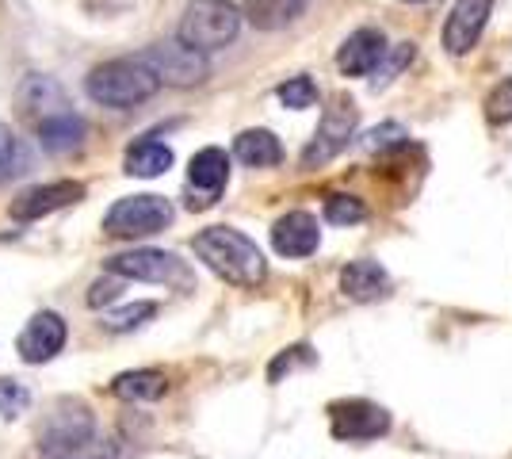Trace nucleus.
<instances>
[{"mask_svg":"<svg viewBox=\"0 0 512 459\" xmlns=\"http://www.w3.org/2000/svg\"><path fill=\"white\" fill-rule=\"evenodd\" d=\"M195 257L211 268L218 280L234 287H256L268 276V261L253 238H245L234 226H211L192 241Z\"/></svg>","mask_w":512,"mask_h":459,"instance_id":"f257e3e1","label":"nucleus"},{"mask_svg":"<svg viewBox=\"0 0 512 459\" xmlns=\"http://www.w3.org/2000/svg\"><path fill=\"white\" fill-rule=\"evenodd\" d=\"M161 88V77L153 73V66L138 54V58H115V62H104L88 73L85 92L88 100L104 104V108L127 111L146 104L153 92Z\"/></svg>","mask_w":512,"mask_h":459,"instance_id":"f03ea898","label":"nucleus"},{"mask_svg":"<svg viewBox=\"0 0 512 459\" xmlns=\"http://www.w3.org/2000/svg\"><path fill=\"white\" fill-rule=\"evenodd\" d=\"M241 16L230 0H192L180 16V27H176V39H184L188 46L211 54V50H222L237 39L241 31Z\"/></svg>","mask_w":512,"mask_h":459,"instance_id":"7ed1b4c3","label":"nucleus"},{"mask_svg":"<svg viewBox=\"0 0 512 459\" xmlns=\"http://www.w3.org/2000/svg\"><path fill=\"white\" fill-rule=\"evenodd\" d=\"M172 203L165 196H123L111 203V211L104 215V230L111 238H150L161 234L172 222Z\"/></svg>","mask_w":512,"mask_h":459,"instance_id":"20e7f679","label":"nucleus"},{"mask_svg":"<svg viewBox=\"0 0 512 459\" xmlns=\"http://www.w3.org/2000/svg\"><path fill=\"white\" fill-rule=\"evenodd\" d=\"M356 123H360L356 104H352L348 96H333L329 108H325V115H321L318 131H314V138H310V146L302 150V165H306V169H318V165H325V161H333V157L352 142Z\"/></svg>","mask_w":512,"mask_h":459,"instance_id":"39448f33","label":"nucleus"},{"mask_svg":"<svg viewBox=\"0 0 512 459\" xmlns=\"http://www.w3.org/2000/svg\"><path fill=\"white\" fill-rule=\"evenodd\" d=\"M142 58L153 66V73L161 77V85H199V81H207V58H203V50H195L188 46L184 39H165V43L150 46V50H142Z\"/></svg>","mask_w":512,"mask_h":459,"instance_id":"423d86ee","label":"nucleus"},{"mask_svg":"<svg viewBox=\"0 0 512 459\" xmlns=\"http://www.w3.org/2000/svg\"><path fill=\"white\" fill-rule=\"evenodd\" d=\"M107 272H119L127 280H146V284H188V268L176 253L165 249H130L115 253L104 261Z\"/></svg>","mask_w":512,"mask_h":459,"instance_id":"0eeeda50","label":"nucleus"},{"mask_svg":"<svg viewBox=\"0 0 512 459\" xmlns=\"http://www.w3.org/2000/svg\"><path fill=\"white\" fill-rule=\"evenodd\" d=\"M329 429L337 440H375L390 429V414L375 402L348 398V402H337L329 410Z\"/></svg>","mask_w":512,"mask_h":459,"instance_id":"6e6552de","label":"nucleus"},{"mask_svg":"<svg viewBox=\"0 0 512 459\" xmlns=\"http://www.w3.org/2000/svg\"><path fill=\"white\" fill-rule=\"evenodd\" d=\"M85 199V184L81 180H54V184H35L27 188L20 199H12V219L16 222H39L62 207H73Z\"/></svg>","mask_w":512,"mask_h":459,"instance_id":"1a4fd4ad","label":"nucleus"},{"mask_svg":"<svg viewBox=\"0 0 512 459\" xmlns=\"http://www.w3.org/2000/svg\"><path fill=\"white\" fill-rule=\"evenodd\" d=\"M65 337H69V329H65L62 314L39 310V314L23 326L20 341H16V352H20L23 364H46V360H54V356L65 349Z\"/></svg>","mask_w":512,"mask_h":459,"instance_id":"9d476101","label":"nucleus"},{"mask_svg":"<svg viewBox=\"0 0 512 459\" xmlns=\"http://www.w3.org/2000/svg\"><path fill=\"white\" fill-rule=\"evenodd\" d=\"M226 180H230V157H226V150H218V146L199 150L192 157V165H188V188H192L188 207H192V211L211 207L214 199L222 196Z\"/></svg>","mask_w":512,"mask_h":459,"instance_id":"9b49d317","label":"nucleus"},{"mask_svg":"<svg viewBox=\"0 0 512 459\" xmlns=\"http://www.w3.org/2000/svg\"><path fill=\"white\" fill-rule=\"evenodd\" d=\"M493 0H455L448 23H444V50L463 58L474 50V43L482 39L486 31V20H490Z\"/></svg>","mask_w":512,"mask_h":459,"instance_id":"f8f14e48","label":"nucleus"},{"mask_svg":"<svg viewBox=\"0 0 512 459\" xmlns=\"http://www.w3.org/2000/svg\"><path fill=\"white\" fill-rule=\"evenodd\" d=\"M386 35L383 31H375V27H360V31H352L344 46L337 50V69H341L344 77H367V73H375V69L383 66L386 58Z\"/></svg>","mask_w":512,"mask_h":459,"instance_id":"ddd939ff","label":"nucleus"},{"mask_svg":"<svg viewBox=\"0 0 512 459\" xmlns=\"http://www.w3.org/2000/svg\"><path fill=\"white\" fill-rule=\"evenodd\" d=\"M318 241H321V230H318V219L310 211H287L272 226V249H276L279 257H291V261L310 257L318 249Z\"/></svg>","mask_w":512,"mask_h":459,"instance_id":"4468645a","label":"nucleus"},{"mask_svg":"<svg viewBox=\"0 0 512 459\" xmlns=\"http://www.w3.org/2000/svg\"><path fill=\"white\" fill-rule=\"evenodd\" d=\"M341 291L352 303H375L390 295V276L379 261H352L341 272Z\"/></svg>","mask_w":512,"mask_h":459,"instance_id":"2eb2a0df","label":"nucleus"},{"mask_svg":"<svg viewBox=\"0 0 512 459\" xmlns=\"http://www.w3.org/2000/svg\"><path fill=\"white\" fill-rule=\"evenodd\" d=\"M35 134H39V142H43L46 153H69L85 142L88 127L73 108H62V111H54V115H46V119H39V123H35Z\"/></svg>","mask_w":512,"mask_h":459,"instance_id":"dca6fc26","label":"nucleus"},{"mask_svg":"<svg viewBox=\"0 0 512 459\" xmlns=\"http://www.w3.org/2000/svg\"><path fill=\"white\" fill-rule=\"evenodd\" d=\"M39 456L43 459H119V444L111 437H104L100 429H88L81 437L50 444V448H39Z\"/></svg>","mask_w":512,"mask_h":459,"instance_id":"f3484780","label":"nucleus"},{"mask_svg":"<svg viewBox=\"0 0 512 459\" xmlns=\"http://www.w3.org/2000/svg\"><path fill=\"white\" fill-rule=\"evenodd\" d=\"M111 394L123 402H157L169 394V379L157 368H138V372H123L111 379Z\"/></svg>","mask_w":512,"mask_h":459,"instance_id":"a211bd4d","label":"nucleus"},{"mask_svg":"<svg viewBox=\"0 0 512 459\" xmlns=\"http://www.w3.org/2000/svg\"><path fill=\"white\" fill-rule=\"evenodd\" d=\"M234 157L241 165H249V169H272L283 161V146H279V138L272 131H241L234 142Z\"/></svg>","mask_w":512,"mask_h":459,"instance_id":"6ab92c4d","label":"nucleus"},{"mask_svg":"<svg viewBox=\"0 0 512 459\" xmlns=\"http://www.w3.org/2000/svg\"><path fill=\"white\" fill-rule=\"evenodd\" d=\"M123 169L130 176H142V180H153V176L169 173L172 169V150L165 142H157V138H142V142H134L123 157Z\"/></svg>","mask_w":512,"mask_h":459,"instance_id":"aec40b11","label":"nucleus"},{"mask_svg":"<svg viewBox=\"0 0 512 459\" xmlns=\"http://www.w3.org/2000/svg\"><path fill=\"white\" fill-rule=\"evenodd\" d=\"M306 8V0H245V20L256 31H279L287 23H295Z\"/></svg>","mask_w":512,"mask_h":459,"instance_id":"412c9836","label":"nucleus"},{"mask_svg":"<svg viewBox=\"0 0 512 459\" xmlns=\"http://www.w3.org/2000/svg\"><path fill=\"white\" fill-rule=\"evenodd\" d=\"M367 219V207H363L356 196H325V222H333V226H356V222Z\"/></svg>","mask_w":512,"mask_h":459,"instance_id":"4be33fe9","label":"nucleus"},{"mask_svg":"<svg viewBox=\"0 0 512 459\" xmlns=\"http://www.w3.org/2000/svg\"><path fill=\"white\" fill-rule=\"evenodd\" d=\"M276 96H279V104L283 108H314L318 104V85L310 81V77H291V81H283V85L276 88Z\"/></svg>","mask_w":512,"mask_h":459,"instance_id":"5701e85b","label":"nucleus"},{"mask_svg":"<svg viewBox=\"0 0 512 459\" xmlns=\"http://www.w3.org/2000/svg\"><path fill=\"white\" fill-rule=\"evenodd\" d=\"M153 314H157V303L123 306V310H111V314H104V329H111V333H130V329H138L142 322H150Z\"/></svg>","mask_w":512,"mask_h":459,"instance_id":"b1692460","label":"nucleus"},{"mask_svg":"<svg viewBox=\"0 0 512 459\" xmlns=\"http://www.w3.org/2000/svg\"><path fill=\"white\" fill-rule=\"evenodd\" d=\"M23 165H27V153H23L20 138L0 123V180L23 173Z\"/></svg>","mask_w":512,"mask_h":459,"instance_id":"393cba45","label":"nucleus"},{"mask_svg":"<svg viewBox=\"0 0 512 459\" xmlns=\"http://www.w3.org/2000/svg\"><path fill=\"white\" fill-rule=\"evenodd\" d=\"M486 119H490L493 127H505V123H512V77L497 81V85H493V92L486 96Z\"/></svg>","mask_w":512,"mask_h":459,"instance_id":"a878e982","label":"nucleus"},{"mask_svg":"<svg viewBox=\"0 0 512 459\" xmlns=\"http://www.w3.org/2000/svg\"><path fill=\"white\" fill-rule=\"evenodd\" d=\"M27 406H31V391L23 387L20 379H0V417L12 421V417H20Z\"/></svg>","mask_w":512,"mask_h":459,"instance_id":"bb28decb","label":"nucleus"},{"mask_svg":"<svg viewBox=\"0 0 512 459\" xmlns=\"http://www.w3.org/2000/svg\"><path fill=\"white\" fill-rule=\"evenodd\" d=\"M123 287H127V276H119V272H107V276H100L96 284L88 287V306H92V310H100V306L115 303Z\"/></svg>","mask_w":512,"mask_h":459,"instance_id":"cd10ccee","label":"nucleus"},{"mask_svg":"<svg viewBox=\"0 0 512 459\" xmlns=\"http://www.w3.org/2000/svg\"><path fill=\"white\" fill-rule=\"evenodd\" d=\"M409 62H413V43H398V46H394V54H390V58H383V66L375 69V73H379V77H375V88H383L386 81H394V77H398Z\"/></svg>","mask_w":512,"mask_h":459,"instance_id":"c85d7f7f","label":"nucleus"},{"mask_svg":"<svg viewBox=\"0 0 512 459\" xmlns=\"http://www.w3.org/2000/svg\"><path fill=\"white\" fill-rule=\"evenodd\" d=\"M295 364H314V352L306 349V345H295V349H287L283 356H279L276 364H272V372H268V375H272V379H279L283 372H291Z\"/></svg>","mask_w":512,"mask_h":459,"instance_id":"c756f323","label":"nucleus"},{"mask_svg":"<svg viewBox=\"0 0 512 459\" xmlns=\"http://www.w3.org/2000/svg\"><path fill=\"white\" fill-rule=\"evenodd\" d=\"M398 138H402L398 127H379V131L367 134V146H371V150H379V146H390V142H398Z\"/></svg>","mask_w":512,"mask_h":459,"instance_id":"7c9ffc66","label":"nucleus"},{"mask_svg":"<svg viewBox=\"0 0 512 459\" xmlns=\"http://www.w3.org/2000/svg\"><path fill=\"white\" fill-rule=\"evenodd\" d=\"M409 4H417V0H409Z\"/></svg>","mask_w":512,"mask_h":459,"instance_id":"2f4dec72","label":"nucleus"}]
</instances>
